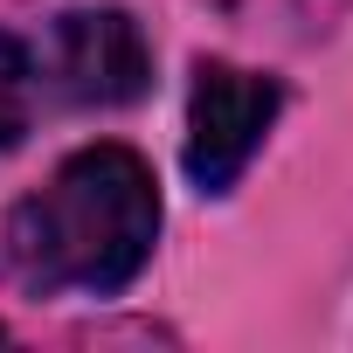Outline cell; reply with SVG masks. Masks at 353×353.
<instances>
[{
    "instance_id": "obj_1",
    "label": "cell",
    "mask_w": 353,
    "mask_h": 353,
    "mask_svg": "<svg viewBox=\"0 0 353 353\" xmlns=\"http://www.w3.org/2000/svg\"><path fill=\"white\" fill-rule=\"evenodd\" d=\"M152 243H159V181L118 139L70 152L8 215L14 277L42 298H70V291L111 298L152 263Z\"/></svg>"
},
{
    "instance_id": "obj_2",
    "label": "cell",
    "mask_w": 353,
    "mask_h": 353,
    "mask_svg": "<svg viewBox=\"0 0 353 353\" xmlns=\"http://www.w3.org/2000/svg\"><path fill=\"white\" fill-rule=\"evenodd\" d=\"M284 111V83L263 77V70H243V63H194V90H188V181L201 194H229L243 181V166L256 159V145L270 139Z\"/></svg>"
},
{
    "instance_id": "obj_3",
    "label": "cell",
    "mask_w": 353,
    "mask_h": 353,
    "mask_svg": "<svg viewBox=\"0 0 353 353\" xmlns=\"http://www.w3.org/2000/svg\"><path fill=\"white\" fill-rule=\"evenodd\" d=\"M42 83L63 90L70 104H97V111L145 97V83H152L145 28L125 8H70V14H56L49 42H42Z\"/></svg>"
},
{
    "instance_id": "obj_4",
    "label": "cell",
    "mask_w": 353,
    "mask_h": 353,
    "mask_svg": "<svg viewBox=\"0 0 353 353\" xmlns=\"http://www.w3.org/2000/svg\"><path fill=\"white\" fill-rule=\"evenodd\" d=\"M35 90H42V77H35L28 42L0 28V152L21 145V132H28V118H35Z\"/></svg>"
}]
</instances>
